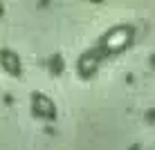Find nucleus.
Returning a JSON list of instances; mask_svg holds the SVG:
<instances>
[{"mask_svg":"<svg viewBox=\"0 0 155 150\" xmlns=\"http://www.w3.org/2000/svg\"><path fill=\"white\" fill-rule=\"evenodd\" d=\"M128 38H130V29L119 27V29L110 31V34L106 36L104 45H106V49H108V52H113V49L117 52V49H121L124 45H128Z\"/></svg>","mask_w":155,"mask_h":150,"instance_id":"obj_1","label":"nucleus"},{"mask_svg":"<svg viewBox=\"0 0 155 150\" xmlns=\"http://www.w3.org/2000/svg\"><path fill=\"white\" fill-rule=\"evenodd\" d=\"M34 112L43 116H54V105L45 96H34Z\"/></svg>","mask_w":155,"mask_h":150,"instance_id":"obj_2","label":"nucleus"},{"mask_svg":"<svg viewBox=\"0 0 155 150\" xmlns=\"http://www.w3.org/2000/svg\"><path fill=\"white\" fill-rule=\"evenodd\" d=\"M97 54H94V52H90V54H85L81 61H79V72L83 74V76H90V74L94 72V69H97Z\"/></svg>","mask_w":155,"mask_h":150,"instance_id":"obj_3","label":"nucleus"},{"mask_svg":"<svg viewBox=\"0 0 155 150\" xmlns=\"http://www.w3.org/2000/svg\"><path fill=\"white\" fill-rule=\"evenodd\" d=\"M2 65L7 72H12V74H18L20 72V65H18V58H16L12 52H2Z\"/></svg>","mask_w":155,"mask_h":150,"instance_id":"obj_4","label":"nucleus"},{"mask_svg":"<svg viewBox=\"0 0 155 150\" xmlns=\"http://www.w3.org/2000/svg\"><path fill=\"white\" fill-rule=\"evenodd\" d=\"M0 11H2V9H0Z\"/></svg>","mask_w":155,"mask_h":150,"instance_id":"obj_5","label":"nucleus"}]
</instances>
